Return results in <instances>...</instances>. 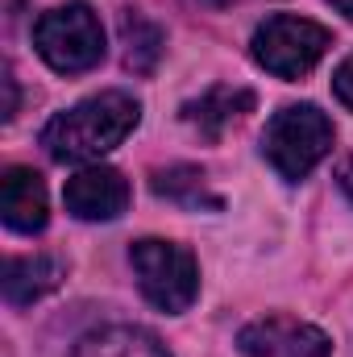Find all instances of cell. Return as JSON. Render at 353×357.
Returning <instances> with one entry per match:
<instances>
[{
    "mask_svg": "<svg viewBox=\"0 0 353 357\" xmlns=\"http://www.w3.org/2000/svg\"><path fill=\"white\" fill-rule=\"evenodd\" d=\"M63 278H67V266L54 254H21V258H8L4 262V299L13 307H29V303L46 299Z\"/></svg>",
    "mask_w": 353,
    "mask_h": 357,
    "instance_id": "10",
    "label": "cell"
},
{
    "mask_svg": "<svg viewBox=\"0 0 353 357\" xmlns=\"http://www.w3.org/2000/svg\"><path fill=\"white\" fill-rule=\"evenodd\" d=\"M63 204L75 220H117L129 208V183L117 167L88 162L84 171H75L67 178Z\"/></svg>",
    "mask_w": 353,
    "mask_h": 357,
    "instance_id": "7",
    "label": "cell"
},
{
    "mask_svg": "<svg viewBox=\"0 0 353 357\" xmlns=\"http://www.w3.org/2000/svg\"><path fill=\"white\" fill-rule=\"evenodd\" d=\"M33 46L46 59V67H54L59 75H84L104 59V25L91 13V4L71 0L38 17Z\"/></svg>",
    "mask_w": 353,
    "mask_h": 357,
    "instance_id": "3",
    "label": "cell"
},
{
    "mask_svg": "<svg viewBox=\"0 0 353 357\" xmlns=\"http://www.w3.org/2000/svg\"><path fill=\"white\" fill-rule=\"evenodd\" d=\"M329 4H333L337 13H345V17H350V21H353V0H329Z\"/></svg>",
    "mask_w": 353,
    "mask_h": 357,
    "instance_id": "17",
    "label": "cell"
},
{
    "mask_svg": "<svg viewBox=\"0 0 353 357\" xmlns=\"http://www.w3.org/2000/svg\"><path fill=\"white\" fill-rule=\"evenodd\" d=\"M337 178H341V191L353 199V158H345V162H341V175H337Z\"/></svg>",
    "mask_w": 353,
    "mask_h": 357,
    "instance_id": "16",
    "label": "cell"
},
{
    "mask_svg": "<svg viewBox=\"0 0 353 357\" xmlns=\"http://www.w3.org/2000/svg\"><path fill=\"white\" fill-rule=\"evenodd\" d=\"M333 96H337L345 108H353V54L333 71Z\"/></svg>",
    "mask_w": 353,
    "mask_h": 357,
    "instance_id": "14",
    "label": "cell"
},
{
    "mask_svg": "<svg viewBox=\"0 0 353 357\" xmlns=\"http://www.w3.org/2000/svg\"><path fill=\"white\" fill-rule=\"evenodd\" d=\"M4 88H8V104H4V121H13V116H17V79H13V71H4Z\"/></svg>",
    "mask_w": 353,
    "mask_h": 357,
    "instance_id": "15",
    "label": "cell"
},
{
    "mask_svg": "<svg viewBox=\"0 0 353 357\" xmlns=\"http://www.w3.org/2000/svg\"><path fill=\"white\" fill-rule=\"evenodd\" d=\"M129 266L137 274V287L142 295L167 312L179 316L195 303L200 295V266H195V254L179 241H163V237H142L133 241L129 250Z\"/></svg>",
    "mask_w": 353,
    "mask_h": 357,
    "instance_id": "4",
    "label": "cell"
},
{
    "mask_svg": "<svg viewBox=\"0 0 353 357\" xmlns=\"http://www.w3.org/2000/svg\"><path fill=\"white\" fill-rule=\"evenodd\" d=\"M333 150V121L316 104H287L262 129V158L287 183L308 178Z\"/></svg>",
    "mask_w": 353,
    "mask_h": 357,
    "instance_id": "2",
    "label": "cell"
},
{
    "mask_svg": "<svg viewBox=\"0 0 353 357\" xmlns=\"http://www.w3.org/2000/svg\"><path fill=\"white\" fill-rule=\"evenodd\" d=\"M195 4H212V8H225V4H237V0H195Z\"/></svg>",
    "mask_w": 353,
    "mask_h": 357,
    "instance_id": "18",
    "label": "cell"
},
{
    "mask_svg": "<svg viewBox=\"0 0 353 357\" xmlns=\"http://www.w3.org/2000/svg\"><path fill=\"white\" fill-rule=\"evenodd\" d=\"M142 121V104L129 91H100L59 112L42 129V146L54 162H100Z\"/></svg>",
    "mask_w": 353,
    "mask_h": 357,
    "instance_id": "1",
    "label": "cell"
},
{
    "mask_svg": "<svg viewBox=\"0 0 353 357\" xmlns=\"http://www.w3.org/2000/svg\"><path fill=\"white\" fill-rule=\"evenodd\" d=\"M0 216L13 233H42L50 220V195L38 171L8 167L0 175Z\"/></svg>",
    "mask_w": 353,
    "mask_h": 357,
    "instance_id": "8",
    "label": "cell"
},
{
    "mask_svg": "<svg viewBox=\"0 0 353 357\" xmlns=\"http://www.w3.org/2000/svg\"><path fill=\"white\" fill-rule=\"evenodd\" d=\"M154 195L183 204V208H220V195L208 191V178L200 167H171L154 175Z\"/></svg>",
    "mask_w": 353,
    "mask_h": 357,
    "instance_id": "13",
    "label": "cell"
},
{
    "mask_svg": "<svg viewBox=\"0 0 353 357\" xmlns=\"http://www.w3.org/2000/svg\"><path fill=\"white\" fill-rule=\"evenodd\" d=\"M329 46H333V33H329L324 25L308 21V17H295V13H274V17H266L262 25L254 29V38H250L254 63H258L262 71H270V75H278V79H299V75H308V71L324 59Z\"/></svg>",
    "mask_w": 353,
    "mask_h": 357,
    "instance_id": "5",
    "label": "cell"
},
{
    "mask_svg": "<svg viewBox=\"0 0 353 357\" xmlns=\"http://www.w3.org/2000/svg\"><path fill=\"white\" fill-rule=\"evenodd\" d=\"M121 46H125V67H129L133 75H150V71L158 67V59H163L167 38H163V29H158L146 13L125 8V13H121Z\"/></svg>",
    "mask_w": 353,
    "mask_h": 357,
    "instance_id": "12",
    "label": "cell"
},
{
    "mask_svg": "<svg viewBox=\"0 0 353 357\" xmlns=\"http://www.w3.org/2000/svg\"><path fill=\"white\" fill-rule=\"evenodd\" d=\"M71 357H171V354L150 328L108 324V328H91L88 337H80Z\"/></svg>",
    "mask_w": 353,
    "mask_h": 357,
    "instance_id": "11",
    "label": "cell"
},
{
    "mask_svg": "<svg viewBox=\"0 0 353 357\" xmlns=\"http://www.w3.org/2000/svg\"><path fill=\"white\" fill-rule=\"evenodd\" d=\"M246 112H254V91L250 88H233V84H216L208 88L200 100L183 104V121L195 125L208 142L225 137V129H233Z\"/></svg>",
    "mask_w": 353,
    "mask_h": 357,
    "instance_id": "9",
    "label": "cell"
},
{
    "mask_svg": "<svg viewBox=\"0 0 353 357\" xmlns=\"http://www.w3.org/2000/svg\"><path fill=\"white\" fill-rule=\"evenodd\" d=\"M237 349L246 357H333V341L295 316H262L237 333Z\"/></svg>",
    "mask_w": 353,
    "mask_h": 357,
    "instance_id": "6",
    "label": "cell"
}]
</instances>
